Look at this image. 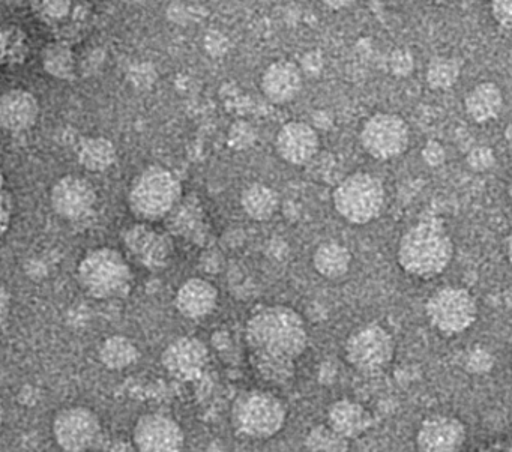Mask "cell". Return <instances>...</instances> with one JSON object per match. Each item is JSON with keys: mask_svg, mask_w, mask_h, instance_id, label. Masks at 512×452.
<instances>
[{"mask_svg": "<svg viewBox=\"0 0 512 452\" xmlns=\"http://www.w3.org/2000/svg\"><path fill=\"white\" fill-rule=\"evenodd\" d=\"M44 70L56 79L68 80L74 74V55L70 46L62 43H53L44 49Z\"/></svg>", "mask_w": 512, "mask_h": 452, "instance_id": "cell-27", "label": "cell"}, {"mask_svg": "<svg viewBox=\"0 0 512 452\" xmlns=\"http://www.w3.org/2000/svg\"><path fill=\"white\" fill-rule=\"evenodd\" d=\"M415 440L419 452H461L467 428L457 416L437 413L421 422Z\"/></svg>", "mask_w": 512, "mask_h": 452, "instance_id": "cell-12", "label": "cell"}, {"mask_svg": "<svg viewBox=\"0 0 512 452\" xmlns=\"http://www.w3.org/2000/svg\"><path fill=\"white\" fill-rule=\"evenodd\" d=\"M124 244L133 259L149 269L164 268L173 253L169 236L140 224L125 232Z\"/></svg>", "mask_w": 512, "mask_h": 452, "instance_id": "cell-15", "label": "cell"}, {"mask_svg": "<svg viewBox=\"0 0 512 452\" xmlns=\"http://www.w3.org/2000/svg\"><path fill=\"white\" fill-rule=\"evenodd\" d=\"M460 79V64L452 58H434L428 64L425 80L433 91H448Z\"/></svg>", "mask_w": 512, "mask_h": 452, "instance_id": "cell-26", "label": "cell"}, {"mask_svg": "<svg viewBox=\"0 0 512 452\" xmlns=\"http://www.w3.org/2000/svg\"><path fill=\"white\" fill-rule=\"evenodd\" d=\"M322 56L319 53H308L302 59L301 71L302 73L317 74L322 70Z\"/></svg>", "mask_w": 512, "mask_h": 452, "instance_id": "cell-36", "label": "cell"}, {"mask_svg": "<svg viewBox=\"0 0 512 452\" xmlns=\"http://www.w3.org/2000/svg\"><path fill=\"white\" fill-rule=\"evenodd\" d=\"M319 149V133L308 122H289L280 128L275 137L278 157L290 166H307L319 154Z\"/></svg>", "mask_w": 512, "mask_h": 452, "instance_id": "cell-13", "label": "cell"}, {"mask_svg": "<svg viewBox=\"0 0 512 452\" xmlns=\"http://www.w3.org/2000/svg\"><path fill=\"white\" fill-rule=\"evenodd\" d=\"M4 418H5L4 404H2V401H0V427H2V424H4Z\"/></svg>", "mask_w": 512, "mask_h": 452, "instance_id": "cell-41", "label": "cell"}, {"mask_svg": "<svg viewBox=\"0 0 512 452\" xmlns=\"http://www.w3.org/2000/svg\"><path fill=\"white\" fill-rule=\"evenodd\" d=\"M466 164L472 172L485 173L496 166V154L488 146H476L467 154Z\"/></svg>", "mask_w": 512, "mask_h": 452, "instance_id": "cell-31", "label": "cell"}, {"mask_svg": "<svg viewBox=\"0 0 512 452\" xmlns=\"http://www.w3.org/2000/svg\"><path fill=\"white\" fill-rule=\"evenodd\" d=\"M40 115V104L31 92L13 89L0 97V127L11 133H22L34 127Z\"/></svg>", "mask_w": 512, "mask_h": 452, "instance_id": "cell-18", "label": "cell"}, {"mask_svg": "<svg viewBox=\"0 0 512 452\" xmlns=\"http://www.w3.org/2000/svg\"><path fill=\"white\" fill-rule=\"evenodd\" d=\"M32 11L47 22L65 19L71 11V0H31Z\"/></svg>", "mask_w": 512, "mask_h": 452, "instance_id": "cell-30", "label": "cell"}, {"mask_svg": "<svg viewBox=\"0 0 512 452\" xmlns=\"http://www.w3.org/2000/svg\"><path fill=\"white\" fill-rule=\"evenodd\" d=\"M332 203L344 221L353 226H365L377 220L385 208V185L371 173H352L337 185Z\"/></svg>", "mask_w": 512, "mask_h": 452, "instance_id": "cell-3", "label": "cell"}, {"mask_svg": "<svg viewBox=\"0 0 512 452\" xmlns=\"http://www.w3.org/2000/svg\"><path fill=\"white\" fill-rule=\"evenodd\" d=\"M313 266L320 277L326 280H340L352 268V253L338 242H323L313 253Z\"/></svg>", "mask_w": 512, "mask_h": 452, "instance_id": "cell-22", "label": "cell"}, {"mask_svg": "<svg viewBox=\"0 0 512 452\" xmlns=\"http://www.w3.org/2000/svg\"><path fill=\"white\" fill-rule=\"evenodd\" d=\"M425 316L440 334H463L476 322L478 304L475 296L464 287L445 286L428 298Z\"/></svg>", "mask_w": 512, "mask_h": 452, "instance_id": "cell-7", "label": "cell"}, {"mask_svg": "<svg viewBox=\"0 0 512 452\" xmlns=\"http://www.w3.org/2000/svg\"><path fill=\"white\" fill-rule=\"evenodd\" d=\"M326 8L332 11H343L352 7L356 0H320Z\"/></svg>", "mask_w": 512, "mask_h": 452, "instance_id": "cell-38", "label": "cell"}, {"mask_svg": "<svg viewBox=\"0 0 512 452\" xmlns=\"http://www.w3.org/2000/svg\"><path fill=\"white\" fill-rule=\"evenodd\" d=\"M11 298L8 293L7 287L4 283H0V325L7 320L8 314H10Z\"/></svg>", "mask_w": 512, "mask_h": 452, "instance_id": "cell-37", "label": "cell"}, {"mask_svg": "<svg viewBox=\"0 0 512 452\" xmlns=\"http://www.w3.org/2000/svg\"><path fill=\"white\" fill-rule=\"evenodd\" d=\"M359 140L364 151L374 160H394L409 148V124L395 113H376L362 125Z\"/></svg>", "mask_w": 512, "mask_h": 452, "instance_id": "cell-9", "label": "cell"}, {"mask_svg": "<svg viewBox=\"0 0 512 452\" xmlns=\"http://www.w3.org/2000/svg\"><path fill=\"white\" fill-rule=\"evenodd\" d=\"M454 257V242L439 221H419L401 235L397 262L410 277L431 280L443 274Z\"/></svg>", "mask_w": 512, "mask_h": 452, "instance_id": "cell-2", "label": "cell"}, {"mask_svg": "<svg viewBox=\"0 0 512 452\" xmlns=\"http://www.w3.org/2000/svg\"><path fill=\"white\" fill-rule=\"evenodd\" d=\"M395 355V340L385 326L377 323L359 326L347 337L344 358L359 373L374 374L385 370Z\"/></svg>", "mask_w": 512, "mask_h": 452, "instance_id": "cell-8", "label": "cell"}, {"mask_svg": "<svg viewBox=\"0 0 512 452\" xmlns=\"http://www.w3.org/2000/svg\"><path fill=\"white\" fill-rule=\"evenodd\" d=\"M176 308L187 319H203L214 313L218 305V290L203 278H191L179 287Z\"/></svg>", "mask_w": 512, "mask_h": 452, "instance_id": "cell-20", "label": "cell"}, {"mask_svg": "<svg viewBox=\"0 0 512 452\" xmlns=\"http://www.w3.org/2000/svg\"><path fill=\"white\" fill-rule=\"evenodd\" d=\"M53 209L67 220H80L88 215L97 202L94 187L80 176L59 179L50 194Z\"/></svg>", "mask_w": 512, "mask_h": 452, "instance_id": "cell-17", "label": "cell"}, {"mask_svg": "<svg viewBox=\"0 0 512 452\" xmlns=\"http://www.w3.org/2000/svg\"><path fill=\"white\" fill-rule=\"evenodd\" d=\"M490 10L494 22L509 31L512 26V0H490Z\"/></svg>", "mask_w": 512, "mask_h": 452, "instance_id": "cell-33", "label": "cell"}, {"mask_svg": "<svg viewBox=\"0 0 512 452\" xmlns=\"http://www.w3.org/2000/svg\"><path fill=\"white\" fill-rule=\"evenodd\" d=\"M493 365V356L485 349H473L467 356V370L470 373L481 374L487 373Z\"/></svg>", "mask_w": 512, "mask_h": 452, "instance_id": "cell-34", "label": "cell"}, {"mask_svg": "<svg viewBox=\"0 0 512 452\" xmlns=\"http://www.w3.org/2000/svg\"><path fill=\"white\" fill-rule=\"evenodd\" d=\"M79 281L83 290L94 298L119 299L130 292L133 275L119 251L98 248L86 254L80 262Z\"/></svg>", "mask_w": 512, "mask_h": 452, "instance_id": "cell-4", "label": "cell"}, {"mask_svg": "<svg viewBox=\"0 0 512 452\" xmlns=\"http://www.w3.org/2000/svg\"><path fill=\"white\" fill-rule=\"evenodd\" d=\"M326 425L344 439H356L370 430L373 425V416L370 410L358 401L343 398V400L334 401L328 407Z\"/></svg>", "mask_w": 512, "mask_h": 452, "instance_id": "cell-19", "label": "cell"}, {"mask_svg": "<svg viewBox=\"0 0 512 452\" xmlns=\"http://www.w3.org/2000/svg\"><path fill=\"white\" fill-rule=\"evenodd\" d=\"M101 422L86 407H68L55 418L53 433L56 442L67 452H88L100 442Z\"/></svg>", "mask_w": 512, "mask_h": 452, "instance_id": "cell-10", "label": "cell"}, {"mask_svg": "<svg viewBox=\"0 0 512 452\" xmlns=\"http://www.w3.org/2000/svg\"><path fill=\"white\" fill-rule=\"evenodd\" d=\"M281 200L274 188L265 184H253L241 194V206L245 215L257 223L272 220L280 209Z\"/></svg>", "mask_w": 512, "mask_h": 452, "instance_id": "cell-23", "label": "cell"}, {"mask_svg": "<svg viewBox=\"0 0 512 452\" xmlns=\"http://www.w3.org/2000/svg\"><path fill=\"white\" fill-rule=\"evenodd\" d=\"M422 160L427 166L430 167H440L446 160V151L439 142L436 140H431V142L425 143L424 148H422Z\"/></svg>", "mask_w": 512, "mask_h": 452, "instance_id": "cell-35", "label": "cell"}, {"mask_svg": "<svg viewBox=\"0 0 512 452\" xmlns=\"http://www.w3.org/2000/svg\"><path fill=\"white\" fill-rule=\"evenodd\" d=\"M287 421V407L268 391H248L232 407V425L245 439L268 440L277 436Z\"/></svg>", "mask_w": 512, "mask_h": 452, "instance_id": "cell-5", "label": "cell"}, {"mask_svg": "<svg viewBox=\"0 0 512 452\" xmlns=\"http://www.w3.org/2000/svg\"><path fill=\"white\" fill-rule=\"evenodd\" d=\"M257 140V130L247 121H236L230 125L227 143L233 151H247Z\"/></svg>", "mask_w": 512, "mask_h": 452, "instance_id": "cell-29", "label": "cell"}, {"mask_svg": "<svg viewBox=\"0 0 512 452\" xmlns=\"http://www.w3.org/2000/svg\"><path fill=\"white\" fill-rule=\"evenodd\" d=\"M100 359L110 370H124L136 364L139 359V349L127 337L113 335L101 344Z\"/></svg>", "mask_w": 512, "mask_h": 452, "instance_id": "cell-24", "label": "cell"}, {"mask_svg": "<svg viewBox=\"0 0 512 452\" xmlns=\"http://www.w3.org/2000/svg\"><path fill=\"white\" fill-rule=\"evenodd\" d=\"M305 448L310 452H347L349 440L338 436L328 425L311 428L305 437Z\"/></svg>", "mask_w": 512, "mask_h": 452, "instance_id": "cell-28", "label": "cell"}, {"mask_svg": "<svg viewBox=\"0 0 512 452\" xmlns=\"http://www.w3.org/2000/svg\"><path fill=\"white\" fill-rule=\"evenodd\" d=\"M505 98L502 89L493 82L473 86L464 98V110L476 124H488L502 113Z\"/></svg>", "mask_w": 512, "mask_h": 452, "instance_id": "cell-21", "label": "cell"}, {"mask_svg": "<svg viewBox=\"0 0 512 452\" xmlns=\"http://www.w3.org/2000/svg\"><path fill=\"white\" fill-rule=\"evenodd\" d=\"M115 160V146L107 139H88L80 145V164L91 172H103L112 167Z\"/></svg>", "mask_w": 512, "mask_h": 452, "instance_id": "cell-25", "label": "cell"}, {"mask_svg": "<svg viewBox=\"0 0 512 452\" xmlns=\"http://www.w3.org/2000/svg\"><path fill=\"white\" fill-rule=\"evenodd\" d=\"M182 187L175 175L164 167L143 170L130 191V208L143 220L157 221L175 209Z\"/></svg>", "mask_w": 512, "mask_h": 452, "instance_id": "cell-6", "label": "cell"}, {"mask_svg": "<svg viewBox=\"0 0 512 452\" xmlns=\"http://www.w3.org/2000/svg\"><path fill=\"white\" fill-rule=\"evenodd\" d=\"M251 364L265 382L284 385L308 347V329L301 314L286 305H269L251 314L245 326Z\"/></svg>", "mask_w": 512, "mask_h": 452, "instance_id": "cell-1", "label": "cell"}, {"mask_svg": "<svg viewBox=\"0 0 512 452\" xmlns=\"http://www.w3.org/2000/svg\"><path fill=\"white\" fill-rule=\"evenodd\" d=\"M208 362V347L199 338H178L163 353L164 368L176 379H197L202 376Z\"/></svg>", "mask_w": 512, "mask_h": 452, "instance_id": "cell-14", "label": "cell"}, {"mask_svg": "<svg viewBox=\"0 0 512 452\" xmlns=\"http://www.w3.org/2000/svg\"><path fill=\"white\" fill-rule=\"evenodd\" d=\"M184 443L181 425L161 413L142 416L134 428V448L137 452H182Z\"/></svg>", "mask_w": 512, "mask_h": 452, "instance_id": "cell-11", "label": "cell"}, {"mask_svg": "<svg viewBox=\"0 0 512 452\" xmlns=\"http://www.w3.org/2000/svg\"><path fill=\"white\" fill-rule=\"evenodd\" d=\"M304 86L301 68L295 62L280 59L266 67L260 77V91L269 103L286 106L301 94Z\"/></svg>", "mask_w": 512, "mask_h": 452, "instance_id": "cell-16", "label": "cell"}, {"mask_svg": "<svg viewBox=\"0 0 512 452\" xmlns=\"http://www.w3.org/2000/svg\"><path fill=\"white\" fill-rule=\"evenodd\" d=\"M506 142H511V125L506 127Z\"/></svg>", "mask_w": 512, "mask_h": 452, "instance_id": "cell-42", "label": "cell"}, {"mask_svg": "<svg viewBox=\"0 0 512 452\" xmlns=\"http://www.w3.org/2000/svg\"><path fill=\"white\" fill-rule=\"evenodd\" d=\"M10 34L5 29L0 28V64L7 58L8 52H10Z\"/></svg>", "mask_w": 512, "mask_h": 452, "instance_id": "cell-39", "label": "cell"}, {"mask_svg": "<svg viewBox=\"0 0 512 452\" xmlns=\"http://www.w3.org/2000/svg\"><path fill=\"white\" fill-rule=\"evenodd\" d=\"M109 452H137L134 445H130L127 442H116L112 448L109 449Z\"/></svg>", "mask_w": 512, "mask_h": 452, "instance_id": "cell-40", "label": "cell"}, {"mask_svg": "<svg viewBox=\"0 0 512 452\" xmlns=\"http://www.w3.org/2000/svg\"><path fill=\"white\" fill-rule=\"evenodd\" d=\"M415 68V61H413L412 53L407 50H395L389 59V70L394 76L407 77L412 74Z\"/></svg>", "mask_w": 512, "mask_h": 452, "instance_id": "cell-32", "label": "cell"}]
</instances>
